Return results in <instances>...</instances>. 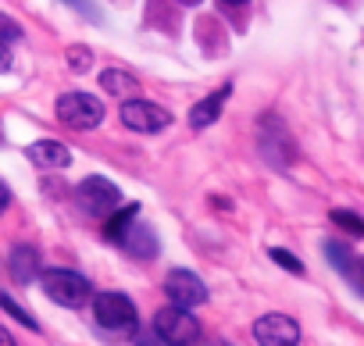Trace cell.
<instances>
[{"label": "cell", "mask_w": 364, "mask_h": 346, "mask_svg": "<svg viewBox=\"0 0 364 346\" xmlns=\"http://www.w3.org/2000/svg\"><path fill=\"white\" fill-rule=\"evenodd\" d=\"M15 40H22V26L11 15L0 11V43H15Z\"/></svg>", "instance_id": "d6986e66"}, {"label": "cell", "mask_w": 364, "mask_h": 346, "mask_svg": "<svg viewBox=\"0 0 364 346\" xmlns=\"http://www.w3.org/2000/svg\"><path fill=\"white\" fill-rule=\"evenodd\" d=\"M8 207H11V190H8L4 183H0V215H4Z\"/></svg>", "instance_id": "603a6c76"}, {"label": "cell", "mask_w": 364, "mask_h": 346, "mask_svg": "<svg viewBox=\"0 0 364 346\" xmlns=\"http://www.w3.org/2000/svg\"><path fill=\"white\" fill-rule=\"evenodd\" d=\"M272 261H275L279 268L293 271V275H304V264H300V261H296V257H293L289 250H282V247H275V250H272Z\"/></svg>", "instance_id": "ffe728a7"}, {"label": "cell", "mask_w": 364, "mask_h": 346, "mask_svg": "<svg viewBox=\"0 0 364 346\" xmlns=\"http://www.w3.org/2000/svg\"><path fill=\"white\" fill-rule=\"evenodd\" d=\"M139 218V207L136 204H122L111 218H107V229H104V236L111 239V243H122L125 239V232L132 229V222Z\"/></svg>", "instance_id": "5bb4252c"}, {"label": "cell", "mask_w": 364, "mask_h": 346, "mask_svg": "<svg viewBox=\"0 0 364 346\" xmlns=\"http://www.w3.org/2000/svg\"><path fill=\"white\" fill-rule=\"evenodd\" d=\"M325 257H328L332 268H336V271H339V275H343V279L364 296V261H357V257H353L343 243H336V239L325 243Z\"/></svg>", "instance_id": "9c48e42d"}, {"label": "cell", "mask_w": 364, "mask_h": 346, "mask_svg": "<svg viewBox=\"0 0 364 346\" xmlns=\"http://www.w3.org/2000/svg\"><path fill=\"white\" fill-rule=\"evenodd\" d=\"M229 97H232V86H218L211 97H204V100L190 111V125H193V129H208V125H215V121L222 118V107H225Z\"/></svg>", "instance_id": "30bf717a"}, {"label": "cell", "mask_w": 364, "mask_h": 346, "mask_svg": "<svg viewBox=\"0 0 364 346\" xmlns=\"http://www.w3.org/2000/svg\"><path fill=\"white\" fill-rule=\"evenodd\" d=\"M68 4H72V8L79 11V15H86L90 22H100V11L93 8V0H68Z\"/></svg>", "instance_id": "44dd1931"}, {"label": "cell", "mask_w": 364, "mask_h": 346, "mask_svg": "<svg viewBox=\"0 0 364 346\" xmlns=\"http://www.w3.org/2000/svg\"><path fill=\"white\" fill-rule=\"evenodd\" d=\"M254 339L261 346H296L300 342V325L286 314H264L254 321Z\"/></svg>", "instance_id": "ba28073f"}, {"label": "cell", "mask_w": 364, "mask_h": 346, "mask_svg": "<svg viewBox=\"0 0 364 346\" xmlns=\"http://www.w3.org/2000/svg\"><path fill=\"white\" fill-rule=\"evenodd\" d=\"M40 282H43V293L54 303H61V307H82L90 300V293H93L90 282L79 271H72V268H50V271L40 275Z\"/></svg>", "instance_id": "7a4b0ae2"}, {"label": "cell", "mask_w": 364, "mask_h": 346, "mask_svg": "<svg viewBox=\"0 0 364 346\" xmlns=\"http://www.w3.org/2000/svg\"><path fill=\"white\" fill-rule=\"evenodd\" d=\"M11 68V50H8V43H0V72H8Z\"/></svg>", "instance_id": "cb8c5ba5"}, {"label": "cell", "mask_w": 364, "mask_h": 346, "mask_svg": "<svg viewBox=\"0 0 364 346\" xmlns=\"http://www.w3.org/2000/svg\"><path fill=\"white\" fill-rule=\"evenodd\" d=\"M0 346H15V339H11L8 328H0Z\"/></svg>", "instance_id": "d4e9b609"}, {"label": "cell", "mask_w": 364, "mask_h": 346, "mask_svg": "<svg viewBox=\"0 0 364 346\" xmlns=\"http://www.w3.org/2000/svg\"><path fill=\"white\" fill-rule=\"evenodd\" d=\"M125 254H132V257H143V261H150L154 254H157V236H154V229L150 225H143L139 218L132 222V229L125 232V239L118 243Z\"/></svg>", "instance_id": "8fae6325"}, {"label": "cell", "mask_w": 364, "mask_h": 346, "mask_svg": "<svg viewBox=\"0 0 364 346\" xmlns=\"http://www.w3.org/2000/svg\"><path fill=\"white\" fill-rule=\"evenodd\" d=\"M29 157H33L40 168H68V161H72L68 146L58 143V139H36V143L29 146Z\"/></svg>", "instance_id": "4fadbf2b"}, {"label": "cell", "mask_w": 364, "mask_h": 346, "mask_svg": "<svg viewBox=\"0 0 364 346\" xmlns=\"http://www.w3.org/2000/svg\"><path fill=\"white\" fill-rule=\"evenodd\" d=\"M90 65H93V50H86V47H68V68H72L75 75L90 72Z\"/></svg>", "instance_id": "e0dca14e"}, {"label": "cell", "mask_w": 364, "mask_h": 346, "mask_svg": "<svg viewBox=\"0 0 364 346\" xmlns=\"http://www.w3.org/2000/svg\"><path fill=\"white\" fill-rule=\"evenodd\" d=\"M8 271L18 286H29L40 279V254L33 247H15L11 257H8Z\"/></svg>", "instance_id": "7c38bea8"}, {"label": "cell", "mask_w": 364, "mask_h": 346, "mask_svg": "<svg viewBox=\"0 0 364 346\" xmlns=\"http://www.w3.org/2000/svg\"><path fill=\"white\" fill-rule=\"evenodd\" d=\"M332 222H336L339 229H346L350 236H364V222H360L357 215H350V211H332Z\"/></svg>", "instance_id": "ac0fdd59"}, {"label": "cell", "mask_w": 364, "mask_h": 346, "mask_svg": "<svg viewBox=\"0 0 364 346\" xmlns=\"http://www.w3.org/2000/svg\"><path fill=\"white\" fill-rule=\"evenodd\" d=\"M222 4H247V0H222Z\"/></svg>", "instance_id": "484cf974"}, {"label": "cell", "mask_w": 364, "mask_h": 346, "mask_svg": "<svg viewBox=\"0 0 364 346\" xmlns=\"http://www.w3.org/2000/svg\"><path fill=\"white\" fill-rule=\"evenodd\" d=\"M118 118L132 132H161V129L171 125V114L161 104H150V100H125L122 111H118Z\"/></svg>", "instance_id": "8992f818"}, {"label": "cell", "mask_w": 364, "mask_h": 346, "mask_svg": "<svg viewBox=\"0 0 364 346\" xmlns=\"http://www.w3.org/2000/svg\"><path fill=\"white\" fill-rule=\"evenodd\" d=\"M100 86H104L107 93H114V97H125V93H132V90H139V82H136V75H129V72H118V68H111V72H104V75H100Z\"/></svg>", "instance_id": "9a60e30c"}, {"label": "cell", "mask_w": 364, "mask_h": 346, "mask_svg": "<svg viewBox=\"0 0 364 346\" xmlns=\"http://www.w3.org/2000/svg\"><path fill=\"white\" fill-rule=\"evenodd\" d=\"M164 293H168V300L175 303V307H200L204 300H208V286L200 282V275H193V271H186V268H175V271H168V279H164Z\"/></svg>", "instance_id": "52a82bcc"}, {"label": "cell", "mask_w": 364, "mask_h": 346, "mask_svg": "<svg viewBox=\"0 0 364 346\" xmlns=\"http://www.w3.org/2000/svg\"><path fill=\"white\" fill-rule=\"evenodd\" d=\"M75 197H79V207H82L86 215H93V218H111V215L122 207L118 186H114L111 179H104V175H86V179L79 183Z\"/></svg>", "instance_id": "277c9868"}, {"label": "cell", "mask_w": 364, "mask_h": 346, "mask_svg": "<svg viewBox=\"0 0 364 346\" xmlns=\"http://www.w3.org/2000/svg\"><path fill=\"white\" fill-rule=\"evenodd\" d=\"M211 346H232V342H211Z\"/></svg>", "instance_id": "4316f807"}, {"label": "cell", "mask_w": 364, "mask_h": 346, "mask_svg": "<svg viewBox=\"0 0 364 346\" xmlns=\"http://www.w3.org/2000/svg\"><path fill=\"white\" fill-rule=\"evenodd\" d=\"M154 332L168 342V346H193L200 339V321L186 310V307H164L154 318Z\"/></svg>", "instance_id": "3957f363"}, {"label": "cell", "mask_w": 364, "mask_h": 346, "mask_svg": "<svg viewBox=\"0 0 364 346\" xmlns=\"http://www.w3.org/2000/svg\"><path fill=\"white\" fill-rule=\"evenodd\" d=\"M58 118L75 132H90L104 121V104L90 93H65L58 100Z\"/></svg>", "instance_id": "5b68a950"}, {"label": "cell", "mask_w": 364, "mask_h": 346, "mask_svg": "<svg viewBox=\"0 0 364 346\" xmlns=\"http://www.w3.org/2000/svg\"><path fill=\"white\" fill-rule=\"evenodd\" d=\"M136 346H168V342H164L157 332H154V335H146V332H143V335L136 339Z\"/></svg>", "instance_id": "7402d4cb"}, {"label": "cell", "mask_w": 364, "mask_h": 346, "mask_svg": "<svg viewBox=\"0 0 364 346\" xmlns=\"http://www.w3.org/2000/svg\"><path fill=\"white\" fill-rule=\"evenodd\" d=\"M0 307H4V310H8V314H11L15 321H22L26 328H33V332L40 328V325H36V318H33L29 310H22V307H18V303H15V300L8 296V293H0Z\"/></svg>", "instance_id": "2e32d148"}, {"label": "cell", "mask_w": 364, "mask_h": 346, "mask_svg": "<svg viewBox=\"0 0 364 346\" xmlns=\"http://www.w3.org/2000/svg\"><path fill=\"white\" fill-rule=\"evenodd\" d=\"M93 318L104 332H114V335L136 332V307L125 293H97L93 296Z\"/></svg>", "instance_id": "6da1fadb"}]
</instances>
